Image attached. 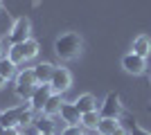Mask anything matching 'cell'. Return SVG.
<instances>
[{"mask_svg":"<svg viewBox=\"0 0 151 135\" xmlns=\"http://www.w3.org/2000/svg\"><path fill=\"white\" fill-rule=\"evenodd\" d=\"M113 135H131V133H129V131H126L124 126H117V129L113 131Z\"/></svg>","mask_w":151,"mask_h":135,"instance_id":"cell-20","label":"cell"},{"mask_svg":"<svg viewBox=\"0 0 151 135\" xmlns=\"http://www.w3.org/2000/svg\"><path fill=\"white\" fill-rule=\"evenodd\" d=\"M38 52H41V45H38V41L34 39H27L25 43H16V45H9L7 47V59L12 61L16 68L23 63H27V61H32V59L38 56Z\"/></svg>","mask_w":151,"mask_h":135,"instance_id":"cell-2","label":"cell"},{"mask_svg":"<svg viewBox=\"0 0 151 135\" xmlns=\"http://www.w3.org/2000/svg\"><path fill=\"white\" fill-rule=\"evenodd\" d=\"M83 50V39L77 32H63L61 36H57L54 41V54L61 61H72L81 54Z\"/></svg>","mask_w":151,"mask_h":135,"instance_id":"cell-1","label":"cell"},{"mask_svg":"<svg viewBox=\"0 0 151 135\" xmlns=\"http://www.w3.org/2000/svg\"><path fill=\"white\" fill-rule=\"evenodd\" d=\"M99 115L101 117H117L122 115V104H120V95L117 92H108L106 99H104V104H101L99 108Z\"/></svg>","mask_w":151,"mask_h":135,"instance_id":"cell-9","label":"cell"},{"mask_svg":"<svg viewBox=\"0 0 151 135\" xmlns=\"http://www.w3.org/2000/svg\"><path fill=\"white\" fill-rule=\"evenodd\" d=\"M34 129H36V133H54V122H52V117L41 113L34 119Z\"/></svg>","mask_w":151,"mask_h":135,"instance_id":"cell-15","label":"cell"},{"mask_svg":"<svg viewBox=\"0 0 151 135\" xmlns=\"http://www.w3.org/2000/svg\"><path fill=\"white\" fill-rule=\"evenodd\" d=\"M29 34H32V23H29V18L20 16V18H16V20L12 23L9 32H7V45L25 43L27 39H32Z\"/></svg>","mask_w":151,"mask_h":135,"instance_id":"cell-4","label":"cell"},{"mask_svg":"<svg viewBox=\"0 0 151 135\" xmlns=\"http://www.w3.org/2000/svg\"><path fill=\"white\" fill-rule=\"evenodd\" d=\"M36 135H54V133H36Z\"/></svg>","mask_w":151,"mask_h":135,"instance_id":"cell-23","label":"cell"},{"mask_svg":"<svg viewBox=\"0 0 151 135\" xmlns=\"http://www.w3.org/2000/svg\"><path fill=\"white\" fill-rule=\"evenodd\" d=\"M57 65L54 63H47V61H41V63L34 65V74H36V84H50L52 79V72H54Z\"/></svg>","mask_w":151,"mask_h":135,"instance_id":"cell-11","label":"cell"},{"mask_svg":"<svg viewBox=\"0 0 151 135\" xmlns=\"http://www.w3.org/2000/svg\"><path fill=\"white\" fill-rule=\"evenodd\" d=\"M120 126V122L115 117H101L99 124H97V133L99 135H113V131Z\"/></svg>","mask_w":151,"mask_h":135,"instance_id":"cell-16","label":"cell"},{"mask_svg":"<svg viewBox=\"0 0 151 135\" xmlns=\"http://www.w3.org/2000/svg\"><path fill=\"white\" fill-rule=\"evenodd\" d=\"M99 119H101L99 110L83 113V115H81V126H83V129H88V131H97V124H99Z\"/></svg>","mask_w":151,"mask_h":135,"instance_id":"cell-17","label":"cell"},{"mask_svg":"<svg viewBox=\"0 0 151 135\" xmlns=\"http://www.w3.org/2000/svg\"><path fill=\"white\" fill-rule=\"evenodd\" d=\"M5 86H7V79H5V77H0V90L5 88Z\"/></svg>","mask_w":151,"mask_h":135,"instance_id":"cell-22","label":"cell"},{"mask_svg":"<svg viewBox=\"0 0 151 135\" xmlns=\"http://www.w3.org/2000/svg\"><path fill=\"white\" fill-rule=\"evenodd\" d=\"M0 11H2V0H0Z\"/></svg>","mask_w":151,"mask_h":135,"instance_id":"cell-25","label":"cell"},{"mask_svg":"<svg viewBox=\"0 0 151 135\" xmlns=\"http://www.w3.org/2000/svg\"><path fill=\"white\" fill-rule=\"evenodd\" d=\"M149 108H151V106H149Z\"/></svg>","mask_w":151,"mask_h":135,"instance_id":"cell-27","label":"cell"},{"mask_svg":"<svg viewBox=\"0 0 151 135\" xmlns=\"http://www.w3.org/2000/svg\"><path fill=\"white\" fill-rule=\"evenodd\" d=\"M29 108V101L27 104H18L14 108H7V110H0V126L2 129H12V126H18L20 129V117L23 113Z\"/></svg>","mask_w":151,"mask_h":135,"instance_id":"cell-6","label":"cell"},{"mask_svg":"<svg viewBox=\"0 0 151 135\" xmlns=\"http://www.w3.org/2000/svg\"><path fill=\"white\" fill-rule=\"evenodd\" d=\"M36 74H34V68H23V70L16 72L14 77V90H16V97L23 99V101H29L32 92L36 88Z\"/></svg>","mask_w":151,"mask_h":135,"instance_id":"cell-3","label":"cell"},{"mask_svg":"<svg viewBox=\"0 0 151 135\" xmlns=\"http://www.w3.org/2000/svg\"><path fill=\"white\" fill-rule=\"evenodd\" d=\"M70 86H72V74H70V70H68V68H63V65H57V68H54V72H52V79H50L52 92L63 95Z\"/></svg>","mask_w":151,"mask_h":135,"instance_id":"cell-5","label":"cell"},{"mask_svg":"<svg viewBox=\"0 0 151 135\" xmlns=\"http://www.w3.org/2000/svg\"><path fill=\"white\" fill-rule=\"evenodd\" d=\"M61 104H63V97L59 95V92H52L50 95V99L45 101V106H43V115H47V117H54V115H59V110H61Z\"/></svg>","mask_w":151,"mask_h":135,"instance_id":"cell-13","label":"cell"},{"mask_svg":"<svg viewBox=\"0 0 151 135\" xmlns=\"http://www.w3.org/2000/svg\"><path fill=\"white\" fill-rule=\"evenodd\" d=\"M2 56H7V50H5V45L0 43V59H2Z\"/></svg>","mask_w":151,"mask_h":135,"instance_id":"cell-21","label":"cell"},{"mask_svg":"<svg viewBox=\"0 0 151 135\" xmlns=\"http://www.w3.org/2000/svg\"><path fill=\"white\" fill-rule=\"evenodd\" d=\"M50 95H52L50 84H38L36 88H34V92H32V97H29L32 110H34V113H41V110H43V106H45V101L50 99Z\"/></svg>","mask_w":151,"mask_h":135,"instance_id":"cell-8","label":"cell"},{"mask_svg":"<svg viewBox=\"0 0 151 135\" xmlns=\"http://www.w3.org/2000/svg\"><path fill=\"white\" fill-rule=\"evenodd\" d=\"M133 52H135V54H140V56H145V59L151 54V39L147 36V34L135 36V41H133Z\"/></svg>","mask_w":151,"mask_h":135,"instance_id":"cell-14","label":"cell"},{"mask_svg":"<svg viewBox=\"0 0 151 135\" xmlns=\"http://www.w3.org/2000/svg\"><path fill=\"white\" fill-rule=\"evenodd\" d=\"M61 135H83V131H81V126H65L61 131Z\"/></svg>","mask_w":151,"mask_h":135,"instance_id":"cell-19","label":"cell"},{"mask_svg":"<svg viewBox=\"0 0 151 135\" xmlns=\"http://www.w3.org/2000/svg\"><path fill=\"white\" fill-rule=\"evenodd\" d=\"M122 68H124V72H129L133 77H140L147 70V59L135 54V52H129V54L122 56Z\"/></svg>","mask_w":151,"mask_h":135,"instance_id":"cell-7","label":"cell"},{"mask_svg":"<svg viewBox=\"0 0 151 135\" xmlns=\"http://www.w3.org/2000/svg\"><path fill=\"white\" fill-rule=\"evenodd\" d=\"M83 135H88V133H83Z\"/></svg>","mask_w":151,"mask_h":135,"instance_id":"cell-26","label":"cell"},{"mask_svg":"<svg viewBox=\"0 0 151 135\" xmlns=\"http://www.w3.org/2000/svg\"><path fill=\"white\" fill-rule=\"evenodd\" d=\"M0 135H5V129H2V126H0Z\"/></svg>","mask_w":151,"mask_h":135,"instance_id":"cell-24","label":"cell"},{"mask_svg":"<svg viewBox=\"0 0 151 135\" xmlns=\"http://www.w3.org/2000/svg\"><path fill=\"white\" fill-rule=\"evenodd\" d=\"M0 77H5L7 81L16 77V65H14V63H12V61H9L7 56H2V59H0Z\"/></svg>","mask_w":151,"mask_h":135,"instance_id":"cell-18","label":"cell"},{"mask_svg":"<svg viewBox=\"0 0 151 135\" xmlns=\"http://www.w3.org/2000/svg\"><path fill=\"white\" fill-rule=\"evenodd\" d=\"M59 115H61V119L68 124V126H81V113L77 110L75 101H72V104H70V101H63Z\"/></svg>","mask_w":151,"mask_h":135,"instance_id":"cell-10","label":"cell"},{"mask_svg":"<svg viewBox=\"0 0 151 135\" xmlns=\"http://www.w3.org/2000/svg\"><path fill=\"white\" fill-rule=\"evenodd\" d=\"M75 106H77V110L79 113H90V110H97V99H95L90 92H83V95H79L75 99Z\"/></svg>","mask_w":151,"mask_h":135,"instance_id":"cell-12","label":"cell"}]
</instances>
